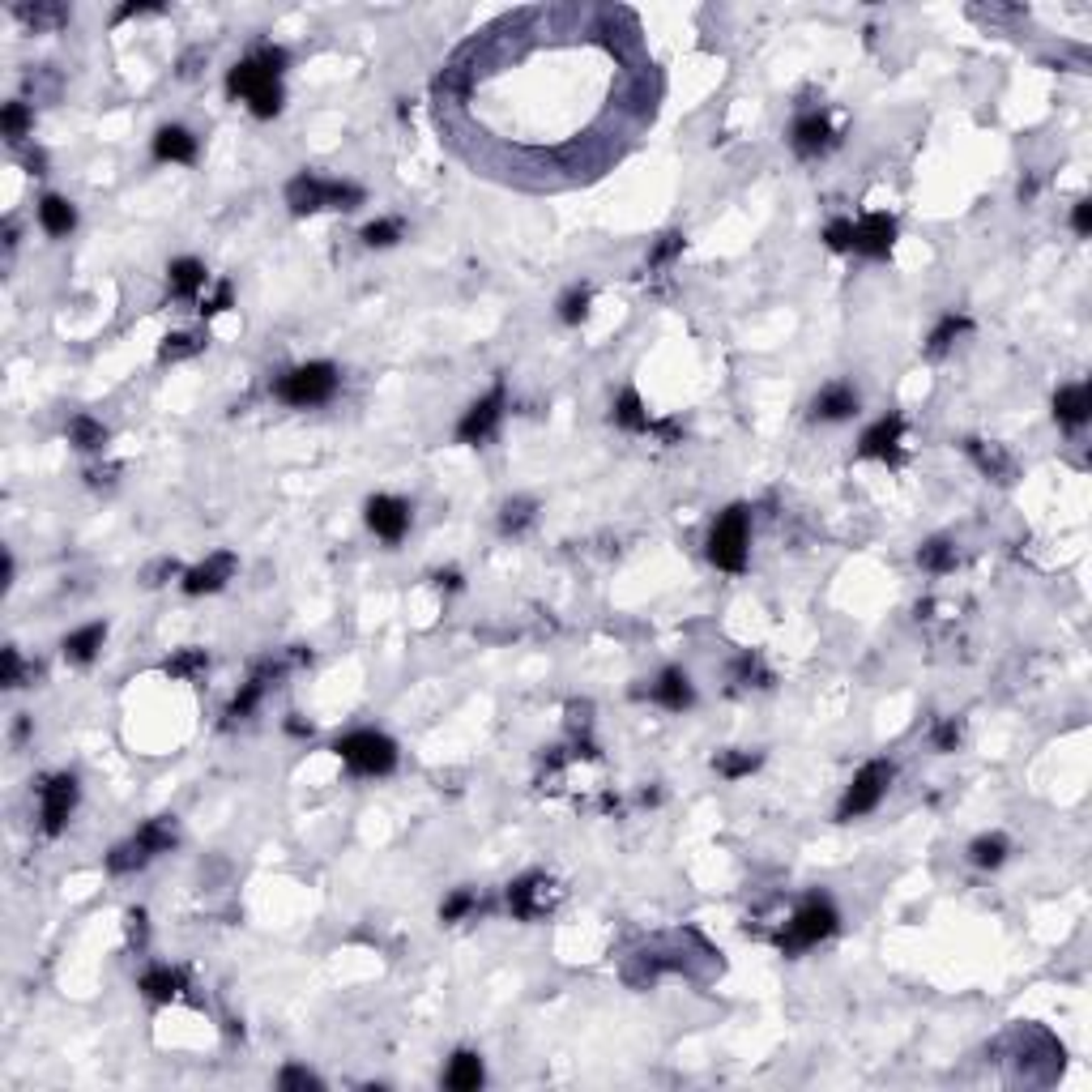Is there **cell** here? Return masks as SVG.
<instances>
[{
  "label": "cell",
  "mask_w": 1092,
  "mask_h": 1092,
  "mask_svg": "<svg viewBox=\"0 0 1092 1092\" xmlns=\"http://www.w3.org/2000/svg\"><path fill=\"white\" fill-rule=\"evenodd\" d=\"M286 205L294 213H312V210H354L363 205V188L354 184H324L316 175H294L286 184Z\"/></svg>",
  "instance_id": "obj_1"
},
{
  "label": "cell",
  "mask_w": 1092,
  "mask_h": 1092,
  "mask_svg": "<svg viewBox=\"0 0 1092 1092\" xmlns=\"http://www.w3.org/2000/svg\"><path fill=\"white\" fill-rule=\"evenodd\" d=\"M226 90H231L235 98H243V103L253 107V115H261V120H269V115L282 112V85L261 60H243V65H235L231 77H226Z\"/></svg>",
  "instance_id": "obj_2"
},
{
  "label": "cell",
  "mask_w": 1092,
  "mask_h": 1092,
  "mask_svg": "<svg viewBox=\"0 0 1092 1092\" xmlns=\"http://www.w3.org/2000/svg\"><path fill=\"white\" fill-rule=\"evenodd\" d=\"M337 756L346 759L351 772H359V777H380V772H389L397 764V747H392V739L376 734V730H359V734H346L337 742Z\"/></svg>",
  "instance_id": "obj_3"
},
{
  "label": "cell",
  "mask_w": 1092,
  "mask_h": 1092,
  "mask_svg": "<svg viewBox=\"0 0 1092 1092\" xmlns=\"http://www.w3.org/2000/svg\"><path fill=\"white\" fill-rule=\"evenodd\" d=\"M832 930H837V909H832L824 897H811L781 930V952H807V948H815V943L828 938Z\"/></svg>",
  "instance_id": "obj_4"
},
{
  "label": "cell",
  "mask_w": 1092,
  "mask_h": 1092,
  "mask_svg": "<svg viewBox=\"0 0 1092 1092\" xmlns=\"http://www.w3.org/2000/svg\"><path fill=\"white\" fill-rule=\"evenodd\" d=\"M337 389V367L333 363H303L286 372L278 384V397L291 402V406H321L329 402Z\"/></svg>",
  "instance_id": "obj_5"
},
{
  "label": "cell",
  "mask_w": 1092,
  "mask_h": 1092,
  "mask_svg": "<svg viewBox=\"0 0 1092 1092\" xmlns=\"http://www.w3.org/2000/svg\"><path fill=\"white\" fill-rule=\"evenodd\" d=\"M709 560L726 572L747 568V508H730L726 517H717L713 533H709Z\"/></svg>",
  "instance_id": "obj_6"
},
{
  "label": "cell",
  "mask_w": 1092,
  "mask_h": 1092,
  "mask_svg": "<svg viewBox=\"0 0 1092 1092\" xmlns=\"http://www.w3.org/2000/svg\"><path fill=\"white\" fill-rule=\"evenodd\" d=\"M888 785H892V764H883V759H870L867 769H862V772L854 777V785L845 789L837 819H858V815L875 811V807H879V799L888 794Z\"/></svg>",
  "instance_id": "obj_7"
},
{
  "label": "cell",
  "mask_w": 1092,
  "mask_h": 1092,
  "mask_svg": "<svg viewBox=\"0 0 1092 1092\" xmlns=\"http://www.w3.org/2000/svg\"><path fill=\"white\" fill-rule=\"evenodd\" d=\"M73 807H77V777L60 772V777H52V781L43 785V832L56 837L60 828L69 824Z\"/></svg>",
  "instance_id": "obj_8"
},
{
  "label": "cell",
  "mask_w": 1092,
  "mask_h": 1092,
  "mask_svg": "<svg viewBox=\"0 0 1092 1092\" xmlns=\"http://www.w3.org/2000/svg\"><path fill=\"white\" fill-rule=\"evenodd\" d=\"M500 414H504V384H495V389H491L482 402H474V406H470V414L457 422V440H462V444H478V440H487V435L495 432Z\"/></svg>",
  "instance_id": "obj_9"
},
{
  "label": "cell",
  "mask_w": 1092,
  "mask_h": 1092,
  "mask_svg": "<svg viewBox=\"0 0 1092 1092\" xmlns=\"http://www.w3.org/2000/svg\"><path fill=\"white\" fill-rule=\"evenodd\" d=\"M551 900H555V892H551V879H542V875H525V879H517L508 888V909H512V918H521V922L546 913Z\"/></svg>",
  "instance_id": "obj_10"
},
{
  "label": "cell",
  "mask_w": 1092,
  "mask_h": 1092,
  "mask_svg": "<svg viewBox=\"0 0 1092 1092\" xmlns=\"http://www.w3.org/2000/svg\"><path fill=\"white\" fill-rule=\"evenodd\" d=\"M892 243H897V223H892L888 213H867V218L854 226V253L879 261V256L892 253Z\"/></svg>",
  "instance_id": "obj_11"
},
{
  "label": "cell",
  "mask_w": 1092,
  "mask_h": 1092,
  "mask_svg": "<svg viewBox=\"0 0 1092 1092\" xmlns=\"http://www.w3.org/2000/svg\"><path fill=\"white\" fill-rule=\"evenodd\" d=\"M367 525H372L384 542H397L410 525V504L392 500V495H376V500L367 504Z\"/></svg>",
  "instance_id": "obj_12"
},
{
  "label": "cell",
  "mask_w": 1092,
  "mask_h": 1092,
  "mask_svg": "<svg viewBox=\"0 0 1092 1092\" xmlns=\"http://www.w3.org/2000/svg\"><path fill=\"white\" fill-rule=\"evenodd\" d=\"M231 572H235V555L231 551H218V555H210L205 563H196L193 572L184 576V593H213V589H223L226 581H231Z\"/></svg>",
  "instance_id": "obj_13"
},
{
  "label": "cell",
  "mask_w": 1092,
  "mask_h": 1092,
  "mask_svg": "<svg viewBox=\"0 0 1092 1092\" xmlns=\"http://www.w3.org/2000/svg\"><path fill=\"white\" fill-rule=\"evenodd\" d=\"M905 435V419L900 414H888L862 435V457H897V444Z\"/></svg>",
  "instance_id": "obj_14"
},
{
  "label": "cell",
  "mask_w": 1092,
  "mask_h": 1092,
  "mask_svg": "<svg viewBox=\"0 0 1092 1092\" xmlns=\"http://www.w3.org/2000/svg\"><path fill=\"white\" fill-rule=\"evenodd\" d=\"M828 145H832V128H828V120L819 112L802 115L799 124H794V150H799L802 158H815L824 154Z\"/></svg>",
  "instance_id": "obj_15"
},
{
  "label": "cell",
  "mask_w": 1092,
  "mask_h": 1092,
  "mask_svg": "<svg viewBox=\"0 0 1092 1092\" xmlns=\"http://www.w3.org/2000/svg\"><path fill=\"white\" fill-rule=\"evenodd\" d=\"M154 158H163V163H193V158H196V137L188 133V128H180V124L158 128Z\"/></svg>",
  "instance_id": "obj_16"
},
{
  "label": "cell",
  "mask_w": 1092,
  "mask_h": 1092,
  "mask_svg": "<svg viewBox=\"0 0 1092 1092\" xmlns=\"http://www.w3.org/2000/svg\"><path fill=\"white\" fill-rule=\"evenodd\" d=\"M849 414H858V392L849 389V384H828V389L815 397V419L840 422V419H849Z\"/></svg>",
  "instance_id": "obj_17"
},
{
  "label": "cell",
  "mask_w": 1092,
  "mask_h": 1092,
  "mask_svg": "<svg viewBox=\"0 0 1092 1092\" xmlns=\"http://www.w3.org/2000/svg\"><path fill=\"white\" fill-rule=\"evenodd\" d=\"M1088 414H1092L1088 384H1067V389H1058V397H1054V419L1067 422V427H1079Z\"/></svg>",
  "instance_id": "obj_18"
},
{
  "label": "cell",
  "mask_w": 1092,
  "mask_h": 1092,
  "mask_svg": "<svg viewBox=\"0 0 1092 1092\" xmlns=\"http://www.w3.org/2000/svg\"><path fill=\"white\" fill-rule=\"evenodd\" d=\"M444 1084H449L452 1092H474L478 1084H482V1063H478V1054H470V1050L452 1054V1063H449V1076H444Z\"/></svg>",
  "instance_id": "obj_19"
},
{
  "label": "cell",
  "mask_w": 1092,
  "mask_h": 1092,
  "mask_svg": "<svg viewBox=\"0 0 1092 1092\" xmlns=\"http://www.w3.org/2000/svg\"><path fill=\"white\" fill-rule=\"evenodd\" d=\"M180 990H184V978L175 973V968H167V965L150 968V973L141 978V995L154 998V1003H171V998L180 995Z\"/></svg>",
  "instance_id": "obj_20"
},
{
  "label": "cell",
  "mask_w": 1092,
  "mask_h": 1092,
  "mask_svg": "<svg viewBox=\"0 0 1092 1092\" xmlns=\"http://www.w3.org/2000/svg\"><path fill=\"white\" fill-rule=\"evenodd\" d=\"M39 223H43V231H47V235H69L73 223H77V213H73V205L65 201V196H43Z\"/></svg>",
  "instance_id": "obj_21"
},
{
  "label": "cell",
  "mask_w": 1092,
  "mask_h": 1092,
  "mask_svg": "<svg viewBox=\"0 0 1092 1092\" xmlns=\"http://www.w3.org/2000/svg\"><path fill=\"white\" fill-rule=\"evenodd\" d=\"M103 640H107V628H103V623H90V628L65 636V658L69 661H90L98 649H103Z\"/></svg>",
  "instance_id": "obj_22"
},
{
  "label": "cell",
  "mask_w": 1092,
  "mask_h": 1092,
  "mask_svg": "<svg viewBox=\"0 0 1092 1092\" xmlns=\"http://www.w3.org/2000/svg\"><path fill=\"white\" fill-rule=\"evenodd\" d=\"M653 696H658L666 709H674V713H679V709H687V704H691V679H687L683 670H666L658 679V687H653Z\"/></svg>",
  "instance_id": "obj_23"
},
{
  "label": "cell",
  "mask_w": 1092,
  "mask_h": 1092,
  "mask_svg": "<svg viewBox=\"0 0 1092 1092\" xmlns=\"http://www.w3.org/2000/svg\"><path fill=\"white\" fill-rule=\"evenodd\" d=\"M205 286V265L201 261H175L171 265V294H180V299H188V294H196Z\"/></svg>",
  "instance_id": "obj_24"
},
{
  "label": "cell",
  "mask_w": 1092,
  "mask_h": 1092,
  "mask_svg": "<svg viewBox=\"0 0 1092 1092\" xmlns=\"http://www.w3.org/2000/svg\"><path fill=\"white\" fill-rule=\"evenodd\" d=\"M150 858H154V854H150V849H145V845L133 837V840H124V845H115V849H112V858H107V870H115V875H128V870L145 867Z\"/></svg>",
  "instance_id": "obj_25"
},
{
  "label": "cell",
  "mask_w": 1092,
  "mask_h": 1092,
  "mask_svg": "<svg viewBox=\"0 0 1092 1092\" xmlns=\"http://www.w3.org/2000/svg\"><path fill=\"white\" fill-rule=\"evenodd\" d=\"M968 457H973V462H978L990 478H998V482H1008V478H1011V462L1003 457V449H995V444L986 449L981 440H968Z\"/></svg>",
  "instance_id": "obj_26"
},
{
  "label": "cell",
  "mask_w": 1092,
  "mask_h": 1092,
  "mask_svg": "<svg viewBox=\"0 0 1092 1092\" xmlns=\"http://www.w3.org/2000/svg\"><path fill=\"white\" fill-rule=\"evenodd\" d=\"M615 422L619 427H628V432H649V414H644V402L636 397V392H623L615 406Z\"/></svg>",
  "instance_id": "obj_27"
},
{
  "label": "cell",
  "mask_w": 1092,
  "mask_h": 1092,
  "mask_svg": "<svg viewBox=\"0 0 1092 1092\" xmlns=\"http://www.w3.org/2000/svg\"><path fill=\"white\" fill-rule=\"evenodd\" d=\"M69 440L77 444V449H85V452H94V449H103L107 444V432H103V422H94V419H73L69 422Z\"/></svg>",
  "instance_id": "obj_28"
},
{
  "label": "cell",
  "mask_w": 1092,
  "mask_h": 1092,
  "mask_svg": "<svg viewBox=\"0 0 1092 1092\" xmlns=\"http://www.w3.org/2000/svg\"><path fill=\"white\" fill-rule=\"evenodd\" d=\"M30 124H35V115H30L26 103H5V112H0V128H5V137L22 141Z\"/></svg>",
  "instance_id": "obj_29"
},
{
  "label": "cell",
  "mask_w": 1092,
  "mask_h": 1092,
  "mask_svg": "<svg viewBox=\"0 0 1092 1092\" xmlns=\"http://www.w3.org/2000/svg\"><path fill=\"white\" fill-rule=\"evenodd\" d=\"M918 560H922V568H930V572H948L956 563V546L948 542V538H935V542H926L922 551H918Z\"/></svg>",
  "instance_id": "obj_30"
},
{
  "label": "cell",
  "mask_w": 1092,
  "mask_h": 1092,
  "mask_svg": "<svg viewBox=\"0 0 1092 1092\" xmlns=\"http://www.w3.org/2000/svg\"><path fill=\"white\" fill-rule=\"evenodd\" d=\"M14 14L22 17V22H30V26H60V22H69V9H65V5H35V9H30V5H17Z\"/></svg>",
  "instance_id": "obj_31"
},
{
  "label": "cell",
  "mask_w": 1092,
  "mask_h": 1092,
  "mask_svg": "<svg viewBox=\"0 0 1092 1092\" xmlns=\"http://www.w3.org/2000/svg\"><path fill=\"white\" fill-rule=\"evenodd\" d=\"M137 840L150 849V854H167L171 845H175V828L167 824V819H154V824H145L137 832Z\"/></svg>",
  "instance_id": "obj_32"
},
{
  "label": "cell",
  "mask_w": 1092,
  "mask_h": 1092,
  "mask_svg": "<svg viewBox=\"0 0 1092 1092\" xmlns=\"http://www.w3.org/2000/svg\"><path fill=\"white\" fill-rule=\"evenodd\" d=\"M713 769L721 772V777H747V772H756L759 769V756H751V751H726V756H717L713 759Z\"/></svg>",
  "instance_id": "obj_33"
},
{
  "label": "cell",
  "mask_w": 1092,
  "mask_h": 1092,
  "mask_svg": "<svg viewBox=\"0 0 1092 1092\" xmlns=\"http://www.w3.org/2000/svg\"><path fill=\"white\" fill-rule=\"evenodd\" d=\"M965 329H968V316H956V312H952V316H943V321H938V329L930 333V354H943L956 342V337L965 333Z\"/></svg>",
  "instance_id": "obj_34"
},
{
  "label": "cell",
  "mask_w": 1092,
  "mask_h": 1092,
  "mask_svg": "<svg viewBox=\"0 0 1092 1092\" xmlns=\"http://www.w3.org/2000/svg\"><path fill=\"white\" fill-rule=\"evenodd\" d=\"M968 858H973L978 867H998V862L1008 858V840L1003 837H978L973 840V849H968Z\"/></svg>",
  "instance_id": "obj_35"
},
{
  "label": "cell",
  "mask_w": 1092,
  "mask_h": 1092,
  "mask_svg": "<svg viewBox=\"0 0 1092 1092\" xmlns=\"http://www.w3.org/2000/svg\"><path fill=\"white\" fill-rule=\"evenodd\" d=\"M261 691H265V674L248 679V683H243V691L231 700V717H248V713H253L256 704H261Z\"/></svg>",
  "instance_id": "obj_36"
},
{
  "label": "cell",
  "mask_w": 1092,
  "mask_h": 1092,
  "mask_svg": "<svg viewBox=\"0 0 1092 1092\" xmlns=\"http://www.w3.org/2000/svg\"><path fill=\"white\" fill-rule=\"evenodd\" d=\"M585 312H589V291L585 286H576V291H568L560 299V321L563 324H581L585 321Z\"/></svg>",
  "instance_id": "obj_37"
},
{
  "label": "cell",
  "mask_w": 1092,
  "mask_h": 1092,
  "mask_svg": "<svg viewBox=\"0 0 1092 1092\" xmlns=\"http://www.w3.org/2000/svg\"><path fill=\"white\" fill-rule=\"evenodd\" d=\"M163 670H167L171 679H184V674L205 670V653H201V649H184V653H175V658H167V666H163Z\"/></svg>",
  "instance_id": "obj_38"
},
{
  "label": "cell",
  "mask_w": 1092,
  "mask_h": 1092,
  "mask_svg": "<svg viewBox=\"0 0 1092 1092\" xmlns=\"http://www.w3.org/2000/svg\"><path fill=\"white\" fill-rule=\"evenodd\" d=\"M397 235H402V223H392V218L363 226V243H367V248H389V243H397Z\"/></svg>",
  "instance_id": "obj_39"
},
{
  "label": "cell",
  "mask_w": 1092,
  "mask_h": 1092,
  "mask_svg": "<svg viewBox=\"0 0 1092 1092\" xmlns=\"http://www.w3.org/2000/svg\"><path fill=\"white\" fill-rule=\"evenodd\" d=\"M530 521H533V504H530V500H512V504L504 508V533H521Z\"/></svg>",
  "instance_id": "obj_40"
},
{
  "label": "cell",
  "mask_w": 1092,
  "mask_h": 1092,
  "mask_svg": "<svg viewBox=\"0 0 1092 1092\" xmlns=\"http://www.w3.org/2000/svg\"><path fill=\"white\" fill-rule=\"evenodd\" d=\"M196 351H201V342H196V337L175 333V337H167V342H163V351H158V354L171 363V359H188V354H196Z\"/></svg>",
  "instance_id": "obj_41"
},
{
  "label": "cell",
  "mask_w": 1092,
  "mask_h": 1092,
  "mask_svg": "<svg viewBox=\"0 0 1092 1092\" xmlns=\"http://www.w3.org/2000/svg\"><path fill=\"white\" fill-rule=\"evenodd\" d=\"M278 1088L294 1092V1088H321V1079L312 1076V1071H303V1067H286L278 1076Z\"/></svg>",
  "instance_id": "obj_42"
},
{
  "label": "cell",
  "mask_w": 1092,
  "mask_h": 1092,
  "mask_svg": "<svg viewBox=\"0 0 1092 1092\" xmlns=\"http://www.w3.org/2000/svg\"><path fill=\"white\" fill-rule=\"evenodd\" d=\"M0 687H22V658H17V649H5V653H0Z\"/></svg>",
  "instance_id": "obj_43"
},
{
  "label": "cell",
  "mask_w": 1092,
  "mask_h": 1092,
  "mask_svg": "<svg viewBox=\"0 0 1092 1092\" xmlns=\"http://www.w3.org/2000/svg\"><path fill=\"white\" fill-rule=\"evenodd\" d=\"M470 909H474V892H452V897L440 905V918H444V922H457V918H465Z\"/></svg>",
  "instance_id": "obj_44"
},
{
  "label": "cell",
  "mask_w": 1092,
  "mask_h": 1092,
  "mask_svg": "<svg viewBox=\"0 0 1092 1092\" xmlns=\"http://www.w3.org/2000/svg\"><path fill=\"white\" fill-rule=\"evenodd\" d=\"M828 248H837V253H845V248H854V223H845V218H837V223L824 231Z\"/></svg>",
  "instance_id": "obj_45"
},
{
  "label": "cell",
  "mask_w": 1092,
  "mask_h": 1092,
  "mask_svg": "<svg viewBox=\"0 0 1092 1092\" xmlns=\"http://www.w3.org/2000/svg\"><path fill=\"white\" fill-rule=\"evenodd\" d=\"M679 253H683V235H666V239H661V243H658V248H653V256H649V265L658 269V265H666V261H674V256H679Z\"/></svg>",
  "instance_id": "obj_46"
},
{
  "label": "cell",
  "mask_w": 1092,
  "mask_h": 1092,
  "mask_svg": "<svg viewBox=\"0 0 1092 1092\" xmlns=\"http://www.w3.org/2000/svg\"><path fill=\"white\" fill-rule=\"evenodd\" d=\"M956 742H960V726H956V721H943V726L935 730V747L938 751H956Z\"/></svg>",
  "instance_id": "obj_47"
},
{
  "label": "cell",
  "mask_w": 1092,
  "mask_h": 1092,
  "mask_svg": "<svg viewBox=\"0 0 1092 1092\" xmlns=\"http://www.w3.org/2000/svg\"><path fill=\"white\" fill-rule=\"evenodd\" d=\"M226 308H231V286L223 282V286H218V294L201 303V316H218V312H226Z\"/></svg>",
  "instance_id": "obj_48"
},
{
  "label": "cell",
  "mask_w": 1092,
  "mask_h": 1092,
  "mask_svg": "<svg viewBox=\"0 0 1092 1092\" xmlns=\"http://www.w3.org/2000/svg\"><path fill=\"white\" fill-rule=\"evenodd\" d=\"M256 60H261V65H265V69L273 73V77H278V73L286 69V60H291V56H286L282 47H265V52H261V56H256Z\"/></svg>",
  "instance_id": "obj_49"
},
{
  "label": "cell",
  "mask_w": 1092,
  "mask_h": 1092,
  "mask_svg": "<svg viewBox=\"0 0 1092 1092\" xmlns=\"http://www.w3.org/2000/svg\"><path fill=\"white\" fill-rule=\"evenodd\" d=\"M1071 226H1076V235H1088L1092 231V201H1079L1076 213H1071Z\"/></svg>",
  "instance_id": "obj_50"
},
{
  "label": "cell",
  "mask_w": 1092,
  "mask_h": 1092,
  "mask_svg": "<svg viewBox=\"0 0 1092 1092\" xmlns=\"http://www.w3.org/2000/svg\"><path fill=\"white\" fill-rule=\"evenodd\" d=\"M128 938H133V943H145V913L141 909L128 913Z\"/></svg>",
  "instance_id": "obj_51"
},
{
  "label": "cell",
  "mask_w": 1092,
  "mask_h": 1092,
  "mask_svg": "<svg viewBox=\"0 0 1092 1092\" xmlns=\"http://www.w3.org/2000/svg\"><path fill=\"white\" fill-rule=\"evenodd\" d=\"M150 9H154V5H124L120 17H137V14H150Z\"/></svg>",
  "instance_id": "obj_52"
},
{
  "label": "cell",
  "mask_w": 1092,
  "mask_h": 1092,
  "mask_svg": "<svg viewBox=\"0 0 1092 1092\" xmlns=\"http://www.w3.org/2000/svg\"><path fill=\"white\" fill-rule=\"evenodd\" d=\"M286 730H291V734H312V726H303L299 717H291V721H286Z\"/></svg>",
  "instance_id": "obj_53"
}]
</instances>
